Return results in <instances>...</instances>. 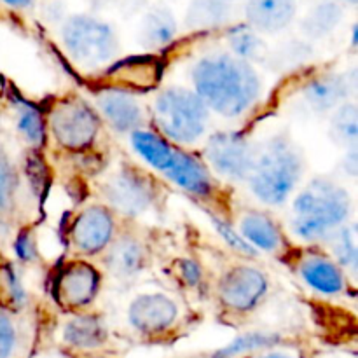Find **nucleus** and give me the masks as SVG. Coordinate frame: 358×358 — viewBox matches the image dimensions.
Wrapping results in <instances>:
<instances>
[{
  "mask_svg": "<svg viewBox=\"0 0 358 358\" xmlns=\"http://www.w3.org/2000/svg\"><path fill=\"white\" fill-rule=\"evenodd\" d=\"M100 289V273L93 264L73 261L63 266L55 278L56 301L66 310H80L90 306Z\"/></svg>",
  "mask_w": 358,
  "mask_h": 358,
  "instance_id": "10",
  "label": "nucleus"
},
{
  "mask_svg": "<svg viewBox=\"0 0 358 358\" xmlns=\"http://www.w3.org/2000/svg\"><path fill=\"white\" fill-rule=\"evenodd\" d=\"M238 233L255 252L276 254L285 247L278 224L264 212L248 210L238 220Z\"/></svg>",
  "mask_w": 358,
  "mask_h": 358,
  "instance_id": "18",
  "label": "nucleus"
},
{
  "mask_svg": "<svg viewBox=\"0 0 358 358\" xmlns=\"http://www.w3.org/2000/svg\"><path fill=\"white\" fill-rule=\"evenodd\" d=\"M96 108L110 128L119 133H133L143 128L145 112L135 94L119 87L96 93Z\"/></svg>",
  "mask_w": 358,
  "mask_h": 358,
  "instance_id": "13",
  "label": "nucleus"
},
{
  "mask_svg": "<svg viewBox=\"0 0 358 358\" xmlns=\"http://www.w3.org/2000/svg\"><path fill=\"white\" fill-rule=\"evenodd\" d=\"M334 261L343 271H350L352 275L357 273L358 266V240H357V226L355 222H348L339 227L336 233L329 238Z\"/></svg>",
  "mask_w": 358,
  "mask_h": 358,
  "instance_id": "26",
  "label": "nucleus"
},
{
  "mask_svg": "<svg viewBox=\"0 0 358 358\" xmlns=\"http://www.w3.org/2000/svg\"><path fill=\"white\" fill-rule=\"evenodd\" d=\"M63 341L76 350H94L107 341V327L93 315H77L63 325Z\"/></svg>",
  "mask_w": 358,
  "mask_h": 358,
  "instance_id": "21",
  "label": "nucleus"
},
{
  "mask_svg": "<svg viewBox=\"0 0 358 358\" xmlns=\"http://www.w3.org/2000/svg\"><path fill=\"white\" fill-rule=\"evenodd\" d=\"M210 220H212L213 227H215V231L219 233V236L222 238L224 243H226L231 250L236 252V254L240 255H245V257H255V255H257V252H255L254 248L240 236V233H238L236 229H233L226 220L219 219V217L215 215H210Z\"/></svg>",
  "mask_w": 358,
  "mask_h": 358,
  "instance_id": "34",
  "label": "nucleus"
},
{
  "mask_svg": "<svg viewBox=\"0 0 358 358\" xmlns=\"http://www.w3.org/2000/svg\"><path fill=\"white\" fill-rule=\"evenodd\" d=\"M352 86H355V73H352V79L346 73L318 76L304 84L303 101L315 114H327L345 103Z\"/></svg>",
  "mask_w": 358,
  "mask_h": 358,
  "instance_id": "16",
  "label": "nucleus"
},
{
  "mask_svg": "<svg viewBox=\"0 0 358 358\" xmlns=\"http://www.w3.org/2000/svg\"><path fill=\"white\" fill-rule=\"evenodd\" d=\"M301 280L313 292L322 296H338L346 289V273L336 264L331 255L306 252L297 262Z\"/></svg>",
  "mask_w": 358,
  "mask_h": 358,
  "instance_id": "14",
  "label": "nucleus"
},
{
  "mask_svg": "<svg viewBox=\"0 0 358 358\" xmlns=\"http://www.w3.org/2000/svg\"><path fill=\"white\" fill-rule=\"evenodd\" d=\"M178 273H180L182 282L187 283L189 287H196L201 282V269L192 261H182L178 264Z\"/></svg>",
  "mask_w": 358,
  "mask_h": 358,
  "instance_id": "37",
  "label": "nucleus"
},
{
  "mask_svg": "<svg viewBox=\"0 0 358 358\" xmlns=\"http://www.w3.org/2000/svg\"><path fill=\"white\" fill-rule=\"evenodd\" d=\"M313 56V49L304 41H290L280 45L276 51L269 52L266 62L273 66V70L280 72H292L306 65Z\"/></svg>",
  "mask_w": 358,
  "mask_h": 358,
  "instance_id": "30",
  "label": "nucleus"
},
{
  "mask_svg": "<svg viewBox=\"0 0 358 358\" xmlns=\"http://www.w3.org/2000/svg\"><path fill=\"white\" fill-rule=\"evenodd\" d=\"M222 2H227V3H233L234 0H222Z\"/></svg>",
  "mask_w": 358,
  "mask_h": 358,
  "instance_id": "42",
  "label": "nucleus"
},
{
  "mask_svg": "<svg viewBox=\"0 0 358 358\" xmlns=\"http://www.w3.org/2000/svg\"><path fill=\"white\" fill-rule=\"evenodd\" d=\"M105 266L117 280H129L145 268V247L133 236H121L108 245Z\"/></svg>",
  "mask_w": 358,
  "mask_h": 358,
  "instance_id": "19",
  "label": "nucleus"
},
{
  "mask_svg": "<svg viewBox=\"0 0 358 358\" xmlns=\"http://www.w3.org/2000/svg\"><path fill=\"white\" fill-rule=\"evenodd\" d=\"M14 252L21 262L34 261L37 255V245H35V238L30 231L24 229L17 234L16 241H14Z\"/></svg>",
  "mask_w": 358,
  "mask_h": 358,
  "instance_id": "36",
  "label": "nucleus"
},
{
  "mask_svg": "<svg viewBox=\"0 0 358 358\" xmlns=\"http://www.w3.org/2000/svg\"><path fill=\"white\" fill-rule=\"evenodd\" d=\"M17 348V329L9 310L0 306V358H13Z\"/></svg>",
  "mask_w": 358,
  "mask_h": 358,
  "instance_id": "35",
  "label": "nucleus"
},
{
  "mask_svg": "<svg viewBox=\"0 0 358 358\" xmlns=\"http://www.w3.org/2000/svg\"><path fill=\"white\" fill-rule=\"evenodd\" d=\"M101 194L107 208L121 212L122 215L138 217L152 206L156 187L152 178L133 166H122L108 175L101 184Z\"/></svg>",
  "mask_w": 358,
  "mask_h": 358,
  "instance_id": "8",
  "label": "nucleus"
},
{
  "mask_svg": "<svg viewBox=\"0 0 358 358\" xmlns=\"http://www.w3.org/2000/svg\"><path fill=\"white\" fill-rule=\"evenodd\" d=\"M129 325L145 336H157L170 331L178 320V306L163 292L138 294L128 304L126 311Z\"/></svg>",
  "mask_w": 358,
  "mask_h": 358,
  "instance_id": "11",
  "label": "nucleus"
},
{
  "mask_svg": "<svg viewBox=\"0 0 358 358\" xmlns=\"http://www.w3.org/2000/svg\"><path fill=\"white\" fill-rule=\"evenodd\" d=\"M115 220L112 210L101 205L86 206L73 219L70 227V241L83 255H96L114 240Z\"/></svg>",
  "mask_w": 358,
  "mask_h": 358,
  "instance_id": "12",
  "label": "nucleus"
},
{
  "mask_svg": "<svg viewBox=\"0 0 358 358\" xmlns=\"http://www.w3.org/2000/svg\"><path fill=\"white\" fill-rule=\"evenodd\" d=\"M164 177L196 198H208L213 192V177L208 166L194 154L177 149L170 166L163 171Z\"/></svg>",
  "mask_w": 358,
  "mask_h": 358,
  "instance_id": "15",
  "label": "nucleus"
},
{
  "mask_svg": "<svg viewBox=\"0 0 358 358\" xmlns=\"http://www.w3.org/2000/svg\"><path fill=\"white\" fill-rule=\"evenodd\" d=\"M353 201L345 185L325 177L308 182L292 199L290 231L303 241H324L350 222Z\"/></svg>",
  "mask_w": 358,
  "mask_h": 358,
  "instance_id": "2",
  "label": "nucleus"
},
{
  "mask_svg": "<svg viewBox=\"0 0 358 358\" xmlns=\"http://www.w3.org/2000/svg\"><path fill=\"white\" fill-rule=\"evenodd\" d=\"M6 6L14 7V9H23V7H28L34 3V0H2Z\"/></svg>",
  "mask_w": 358,
  "mask_h": 358,
  "instance_id": "39",
  "label": "nucleus"
},
{
  "mask_svg": "<svg viewBox=\"0 0 358 358\" xmlns=\"http://www.w3.org/2000/svg\"><path fill=\"white\" fill-rule=\"evenodd\" d=\"M49 126L59 147L66 150H84L100 133V115L80 98H65L52 107Z\"/></svg>",
  "mask_w": 358,
  "mask_h": 358,
  "instance_id": "6",
  "label": "nucleus"
},
{
  "mask_svg": "<svg viewBox=\"0 0 358 358\" xmlns=\"http://www.w3.org/2000/svg\"><path fill=\"white\" fill-rule=\"evenodd\" d=\"M227 44H229L233 56L247 63L266 62L269 55V48L264 38L248 24H236L231 28L227 31Z\"/></svg>",
  "mask_w": 358,
  "mask_h": 358,
  "instance_id": "25",
  "label": "nucleus"
},
{
  "mask_svg": "<svg viewBox=\"0 0 358 358\" xmlns=\"http://www.w3.org/2000/svg\"><path fill=\"white\" fill-rule=\"evenodd\" d=\"M152 119L161 136L178 145H191L205 136L210 110L189 87L170 86L156 94Z\"/></svg>",
  "mask_w": 358,
  "mask_h": 358,
  "instance_id": "4",
  "label": "nucleus"
},
{
  "mask_svg": "<svg viewBox=\"0 0 358 358\" xmlns=\"http://www.w3.org/2000/svg\"><path fill=\"white\" fill-rule=\"evenodd\" d=\"M62 42L70 58L83 69H98L117 56L119 41L107 21L91 14H73L62 24Z\"/></svg>",
  "mask_w": 358,
  "mask_h": 358,
  "instance_id": "5",
  "label": "nucleus"
},
{
  "mask_svg": "<svg viewBox=\"0 0 358 358\" xmlns=\"http://www.w3.org/2000/svg\"><path fill=\"white\" fill-rule=\"evenodd\" d=\"M297 16V0H247L245 20L259 34H278Z\"/></svg>",
  "mask_w": 358,
  "mask_h": 358,
  "instance_id": "17",
  "label": "nucleus"
},
{
  "mask_svg": "<svg viewBox=\"0 0 358 358\" xmlns=\"http://www.w3.org/2000/svg\"><path fill=\"white\" fill-rule=\"evenodd\" d=\"M129 143H131L133 150H135L150 168L161 171V173L170 166L175 150H177L166 138H163L159 133H154L145 128H140L136 129V131L129 133Z\"/></svg>",
  "mask_w": 358,
  "mask_h": 358,
  "instance_id": "22",
  "label": "nucleus"
},
{
  "mask_svg": "<svg viewBox=\"0 0 358 358\" xmlns=\"http://www.w3.org/2000/svg\"><path fill=\"white\" fill-rule=\"evenodd\" d=\"M0 296H2L3 303H6V310L9 308H23L27 303V292L21 283L20 275H17L16 268L10 262H3L0 264Z\"/></svg>",
  "mask_w": 358,
  "mask_h": 358,
  "instance_id": "32",
  "label": "nucleus"
},
{
  "mask_svg": "<svg viewBox=\"0 0 358 358\" xmlns=\"http://www.w3.org/2000/svg\"><path fill=\"white\" fill-rule=\"evenodd\" d=\"M331 138L338 145L345 149L357 147L358 140V112L357 105L352 101H345L334 108L331 115V126H329Z\"/></svg>",
  "mask_w": 358,
  "mask_h": 358,
  "instance_id": "27",
  "label": "nucleus"
},
{
  "mask_svg": "<svg viewBox=\"0 0 358 358\" xmlns=\"http://www.w3.org/2000/svg\"><path fill=\"white\" fill-rule=\"evenodd\" d=\"M112 79L117 83L129 84L133 87H147L152 86L157 80V66L152 62H131L124 63L122 66H117V70L110 72Z\"/></svg>",
  "mask_w": 358,
  "mask_h": 358,
  "instance_id": "31",
  "label": "nucleus"
},
{
  "mask_svg": "<svg viewBox=\"0 0 358 358\" xmlns=\"http://www.w3.org/2000/svg\"><path fill=\"white\" fill-rule=\"evenodd\" d=\"M304 170L306 161L299 147L287 136H273L257 149L247 178L248 189L262 205H285L303 180Z\"/></svg>",
  "mask_w": 358,
  "mask_h": 358,
  "instance_id": "3",
  "label": "nucleus"
},
{
  "mask_svg": "<svg viewBox=\"0 0 358 358\" xmlns=\"http://www.w3.org/2000/svg\"><path fill=\"white\" fill-rule=\"evenodd\" d=\"M268 290L269 280L262 269L240 264L220 278L219 299L233 313H250L268 296Z\"/></svg>",
  "mask_w": 358,
  "mask_h": 358,
  "instance_id": "9",
  "label": "nucleus"
},
{
  "mask_svg": "<svg viewBox=\"0 0 358 358\" xmlns=\"http://www.w3.org/2000/svg\"><path fill=\"white\" fill-rule=\"evenodd\" d=\"M17 175L7 154L0 149V213H7L14 205Z\"/></svg>",
  "mask_w": 358,
  "mask_h": 358,
  "instance_id": "33",
  "label": "nucleus"
},
{
  "mask_svg": "<svg viewBox=\"0 0 358 358\" xmlns=\"http://www.w3.org/2000/svg\"><path fill=\"white\" fill-rule=\"evenodd\" d=\"M255 358H296V357L290 355V353H285V352H268V353H262V355H259Z\"/></svg>",
  "mask_w": 358,
  "mask_h": 358,
  "instance_id": "40",
  "label": "nucleus"
},
{
  "mask_svg": "<svg viewBox=\"0 0 358 358\" xmlns=\"http://www.w3.org/2000/svg\"><path fill=\"white\" fill-rule=\"evenodd\" d=\"M233 17V6L222 0H191L184 23L189 30L203 31L224 27Z\"/></svg>",
  "mask_w": 358,
  "mask_h": 358,
  "instance_id": "23",
  "label": "nucleus"
},
{
  "mask_svg": "<svg viewBox=\"0 0 358 358\" xmlns=\"http://www.w3.org/2000/svg\"><path fill=\"white\" fill-rule=\"evenodd\" d=\"M345 170L348 171L350 175H355L357 173V166H358V159H357V147H353V149H348V152H346L345 156Z\"/></svg>",
  "mask_w": 358,
  "mask_h": 358,
  "instance_id": "38",
  "label": "nucleus"
},
{
  "mask_svg": "<svg viewBox=\"0 0 358 358\" xmlns=\"http://www.w3.org/2000/svg\"><path fill=\"white\" fill-rule=\"evenodd\" d=\"M94 358H100V357H94Z\"/></svg>",
  "mask_w": 358,
  "mask_h": 358,
  "instance_id": "43",
  "label": "nucleus"
},
{
  "mask_svg": "<svg viewBox=\"0 0 358 358\" xmlns=\"http://www.w3.org/2000/svg\"><path fill=\"white\" fill-rule=\"evenodd\" d=\"M341 2L348 3V6H355V3L358 2V0H341Z\"/></svg>",
  "mask_w": 358,
  "mask_h": 358,
  "instance_id": "41",
  "label": "nucleus"
},
{
  "mask_svg": "<svg viewBox=\"0 0 358 358\" xmlns=\"http://www.w3.org/2000/svg\"><path fill=\"white\" fill-rule=\"evenodd\" d=\"M278 343L280 336L275 334V332H245V334L233 339L229 345L217 350L212 358H238L248 355V353L259 352V350H268L271 346L278 345Z\"/></svg>",
  "mask_w": 358,
  "mask_h": 358,
  "instance_id": "29",
  "label": "nucleus"
},
{
  "mask_svg": "<svg viewBox=\"0 0 358 358\" xmlns=\"http://www.w3.org/2000/svg\"><path fill=\"white\" fill-rule=\"evenodd\" d=\"M257 147L240 131H217L205 145L210 168L231 182H247L254 168Z\"/></svg>",
  "mask_w": 358,
  "mask_h": 358,
  "instance_id": "7",
  "label": "nucleus"
},
{
  "mask_svg": "<svg viewBox=\"0 0 358 358\" xmlns=\"http://www.w3.org/2000/svg\"><path fill=\"white\" fill-rule=\"evenodd\" d=\"M194 93L215 114L236 119L252 110L262 94V79L252 63L229 52H212L192 65Z\"/></svg>",
  "mask_w": 358,
  "mask_h": 358,
  "instance_id": "1",
  "label": "nucleus"
},
{
  "mask_svg": "<svg viewBox=\"0 0 358 358\" xmlns=\"http://www.w3.org/2000/svg\"><path fill=\"white\" fill-rule=\"evenodd\" d=\"M178 24L173 13L163 6L147 10L140 24V44L145 49H163L177 37Z\"/></svg>",
  "mask_w": 358,
  "mask_h": 358,
  "instance_id": "20",
  "label": "nucleus"
},
{
  "mask_svg": "<svg viewBox=\"0 0 358 358\" xmlns=\"http://www.w3.org/2000/svg\"><path fill=\"white\" fill-rule=\"evenodd\" d=\"M343 20V6L336 0H322L315 3L306 16L301 21V31L310 41H320V38L331 35L339 27Z\"/></svg>",
  "mask_w": 358,
  "mask_h": 358,
  "instance_id": "24",
  "label": "nucleus"
},
{
  "mask_svg": "<svg viewBox=\"0 0 358 358\" xmlns=\"http://www.w3.org/2000/svg\"><path fill=\"white\" fill-rule=\"evenodd\" d=\"M16 129L21 138L34 149L44 145L45 121L41 110L28 101H17L16 103Z\"/></svg>",
  "mask_w": 358,
  "mask_h": 358,
  "instance_id": "28",
  "label": "nucleus"
}]
</instances>
